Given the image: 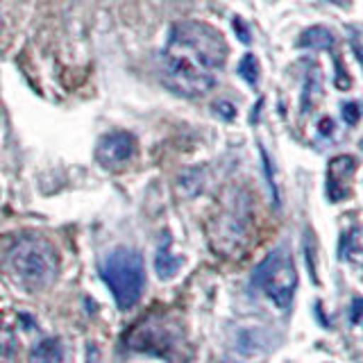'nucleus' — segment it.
Returning a JSON list of instances; mask_svg holds the SVG:
<instances>
[{
  "label": "nucleus",
  "mask_w": 363,
  "mask_h": 363,
  "mask_svg": "<svg viewBox=\"0 0 363 363\" xmlns=\"http://www.w3.org/2000/svg\"><path fill=\"white\" fill-rule=\"evenodd\" d=\"M16 350V336L11 332V327L3 320L0 323V354L3 357H11Z\"/></svg>",
  "instance_id": "obj_14"
},
{
  "label": "nucleus",
  "mask_w": 363,
  "mask_h": 363,
  "mask_svg": "<svg viewBox=\"0 0 363 363\" xmlns=\"http://www.w3.org/2000/svg\"><path fill=\"white\" fill-rule=\"evenodd\" d=\"M182 268V257L173 255V250H170V241H164L157 250V259H155V270L157 275L162 279H170L175 277V272Z\"/></svg>",
  "instance_id": "obj_11"
},
{
  "label": "nucleus",
  "mask_w": 363,
  "mask_h": 363,
  "mask_svg": "<svg viewBox=\"0 0 363 363\" xmlns=\"http://www.w3.org/2000/svg\"><path fill=\"white\" fill-rule=\"evenodd\" d=\"M298 45L309 50H332L336 45V34L334 30H329L325 26H313L300 34Z\"/></svg>",
  "instance_id": "obj_9"
},
{
  "label": "nucleus",
  "mask_w": 363,
  "mask_h": 363,
  "mask_svg": "<svg viewBox=\"0 0 363 363\" xmlns=\"http://www.w3.org/2000/svg\"><path fill=\"white\" fill-rule=\"evenodd\" d=\"M340 113H343V121L347 125H357L359 116H361V109H359L357 102H345V105L340 107Z\"/></svg>",
  "instance_id": "obj_15"
},
{
  "label": "nucleus",
  "mask_w": 363,
  "mask_h": 363,
  "mask_svg": "<svg viewBox=\"0 0 363 363\" xmlns=\"http://www.w3.org/2000/svg\"><path fill=\"white\" fill-rule=\"evenodd\" d=\"M320 98H323V73H320V68L313 64L311 71H306L304 84H302V100H300L302 113H311L318 102H320Z\"/></svg>",
  "instance_id": "obj_8"
},
{
  "label": "nucleus",
  "mask_w": 363,
  "mask_h": 363,
  "mask_svg": "<svg viewBox=\"0 0 363 363\" xmlns=\"http://www.w3.org/2000/svg\"><path fill=\"white\" fill-rule=\"evenodd\" d=\"M100 277L109 286L118 309L128 311L143 295V286H145L143 259L136 250L118 247L102 259Z\"/></svg>",
  "instance_id": "obj_3"
},
{
  "label": "nucleus",
  "mask_w": 363,
  "mask_h": 363,
  "mask_svg": "<svg viewBox=\"0 0 363 363\" xmlns=\"http://www.w3.org/2000/svg\"><path fill=\"white\" fill-rule=\"evenodd\" d=\"M238 75H241L245 82L250 84V86H259V73H261V68H259V60L252 55V52H245L243 57H241V62H238Z\"/></svg>",
  "instance_id": "obj_12"
},
{
  "label": "nucleus",
  "mask_w": 363,
  "mask_h": 363,
  "mask_svg": "<svg viewBox=\"0 0 363 363\" xmlns=\"http://www.w3.org/2000/svg\"><path fill=\"white\" fill-rule=\"evenodd\" d=\"M57 252L45 238L26 236L9 250V268L16 281L30 291L50 286L57 277Z\"/></svg>",
  "instance_id": "obj_2"
},
{
  "label": "nucleus",
  "mask_w": 363,
  "mask_h": 363,
  "mask_svg": "<svg viewBox=\"0 0 363 363\" xmlns=\"http://www.w3.org/2000/svg\"><path fill=\"white\" fill-rule=\"evenodd\" d=\"M327 3H332V5H338V7H347L352 0H327Z\"/></svg>",
  "instance_id": "obj_20"
},
{
  "label": "nucleus",
  "mask_w": 363,
  "mask_h": 363,
  "mask_svg": "<svg viewBox=\"0 0 363 363\" xmlns=\"http://www.w3.org/2000/svg\"><path fill=\"white\" fill-rule=\"evenodd\" d=\"M227 55L230 48L223 32L209 23H175L162 52V79L179 96H202L216 86V71L225 66Z\"/></svg>",
  "instance_id": "obj_1"
},
{
  "label": "nucleus",
  "mask_w": 363,
  "mask_h": 363,
  "mask_svg": "<svg viewBox=\"0 0 363 363\" xmlns=\"http://www.w3.org/2000/svg\"><path fill=\"white\" fill-rule=\"evenodd\" d=\"M357 170L354 157H336L327 168V196L329 200H343L347 196V184Z\"/></svg>",
  "instance_id": "obj_7"
},
{
  "label": "nucleus",
  "mask_w": 363,
  "mask_h": 363,
  "mask_svg": "<svg viewBox=\"0 0 363 363\" xmlns=\"http://www.w3.org/2000/svg\"><path fill=\"white\" fill-rule=\"evenodd\" d=\"M340 257L357 264L361 257V232L359 227H352V230L343 236V245H340Z\"/></svg>",
  "instance_id": "obj_13"
},
{
  "label": "nucleus",
  "mask_w": 363,
  "mask_h": 363,
  "mask_svg": "<svg viewBox=\"0 0 363 363\" xmlns=\"http://www.w3.org/2000/svg\"><path fill=\"white\" fill-rule=\"evenodd\" d=\"M136 155V139L130 132H109L96 145V159L105 168H123Z\"/></svg>",
  "instance_id": "obj_6"
},
{
  "label": "nucleus",
  "mask_w": 363,
  "mask_h": 363,
  "mask_svg": "<svg viewBox=\"0 0 363 363\" xmlns=\"http://www.w3.org/2000/svg\"><path fill=\"white\" fill-rule=\"evenodd\" d=\"M252 277L257 286L266 293V298L279 309H286L293 302L295 289H298V270H295L293 257L284 247L261 261Z\"/></svg>",
  "instance_id": "obj_4"
},
{
  "label": "nucleus",
  "mask_w": 363,
  "mask_h": 363,
  "mask_svg": "<svg viewBox=\"0 0 363 363\" xmlns=\"http://www.w3.org/2000/svg\"><path fill=\"white\" fill-rule=\"evenodd\" d=\"M232 26H234V32L238 34V39H241L243 43H250V30L245 28V23L241 21V16H234Z\"/></svg>",
  "instance_id": "obj_17"
},
{
  "label": "nucleus",
  "mask_w": 363,
  "mask_h": 363,
  "mask_svg": "<svg viewBox=\"0 0 363 363\" xmlns=\"http://www.w3.org/2000/svg\"><path fill=\"white\" fill-rule=\"evenodd\" d=\"M213 111L218 113L220 118H225V121H232L236 116V107L232 105V102H227V100L213 102Z\"/></svg>",
  "instance_id": "obj_16"
},
{
  "label": "nucleus",
  "mask_w": 363,
  "mask_h": 363,
  "mask_svg": "<svg viewBox=\"0 0 363 363\" xmlns=\"http://www.w3.org/2000/svg\"><path fill=\"white\" fill-rule=\"evenodd\" d=\"M352 45H354V57L359 60V57H361V50H359V30H357V28L352 30Z\"/></svg>",
  "instance_id": "obj_19"
},
{
  "label": "nucleus",
  "mask_w": 363,
  "mask_h": 363,
  "mask_svg": "<svg viewBox=\"0 0 363 363\" xmlns=\"http://www.w3.org/2000/svg\"><path fill=\"white\" fill-rule=\"evenodd\" d=\"M359 306H361V300L354 302V315H352V320H354V323L359 320Z\"/></svg>",
  "instance_id": "obj_21"
},
{
  "label": "nucleus",
  "mask_w": 363,
  "mask_h": 363,
  "mask_svg": "<svg viewBox=\"0 0 363 363\" xmlns=\"http://www.w3.org/2000/svg\"><path fill=\"white\" fill-rule=\"evenodd\" d=\"M320 132L323 134H332L334 132V121L332 118H323L320 121Z\"/></svg>",
  "instance_id": "obj_18"
},
{
  "label": "nucleus",
  "mask_w": 363,
  "mask_h": 363,
  "mask_svg": "<svg viewBox=\"0 0 363 363\" xmlns=\"http://www.w3.org/2000/svg\"><path fill=\"white\" fill-rule=\"evenodd\" d=\"M130 345L136 352H150V354L170 359V354L179 352L177 347L182 345V336L179 329L166 320H147L143 327L134 329Z\"/></svg>",
  "instance_id": "obj_5"
},
{
  "label": "nucleus",
  "mask_w": 363,
  "mask_h": 363,
  "mask_svg": "<svg viewBox=\"0 0 363 363\" xmlns=\"http://www.w3.org/2000/svg\"><path fill=\"white\" fill-rule=\"evenodd\" d=\"M30 363H64V345L60 338L45 336L30 352Z\"/></svg>",
  "instance_id": "obj_10"
}]
</instances>
